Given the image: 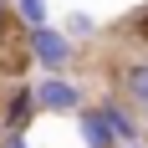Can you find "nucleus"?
Masks as SVG:
<instances>
[{"label":"nucleus","instance_id":"f8f14e48","mask_svg":"<svg viewBox=\"0 0 148 148\" xmlns=\"http://www.w3.org/2000/svg\"><path fill=\"white\" fill-rule=\"evenodd\" d=\"M5 15H10V0H0V21H5Z\"/></svg>","mask_w":148,"mask_h":148},{"label":"nucleus","instance_id":"1a4fd4ad","mask_svg":"<svg viewBox=\"0 0 148 148\" xmlns=\"http://www.w3.org/2000/svg\"><path fill=\"white\" fill-rule=\"evenodd\" d=\"M61 31H66L72 41H87V36H97V21H92L87 10H72V15H66V26H61Z\"/></svg>","mask_w":148,"mask_h":148},{"label":"nucleus","instance_id":"0eeeda50","mask_svg":"<svg viewBox=\"0 0 148 148\" xmlns=\"http://www.w3.org/2000/svg\"><path fill=\"white\" fill-rule=\"evenodd\" d=\"M77 138H82V148H118V138L107 133V123L97 118V107H82V112H77Z\"/></svg>","mask_w":148,"mask_h":148},{"label":"nucleus","instance_id":"9d476101","mask_svg":"<svg viewBox=\"0 0 148 148\" xmlns=\"http://www.w3.org/2000/svg\"><path fill=\"white\" fill-rule=\"evenodd\" d=\"M128 31L138 36V46H148V10H138L133 21H128Z\"/></svg>","mask_w":148,"mask_h":148},{"label":"nucleus","instance_id":"423d86ee","mask_svg":"<svg viewBox=\"0 0 148 148\" xmlns=\"http://www.w3.org/2000/svg\"><path fill=\"white\" fill-rule=\"evenodd\" d=\"M36 123V97H31V82H15L5 92V107H0V133H31Z\"/></svg>","mask_w":148,"mask_h":148},{"label":"nucleus","instance_id":"39448f33","mask_svg":"<svg viewBox=\"0 0 148 148\" xmlns=\"http://www.w3.org/2000/svg\"><path fill=\"white\" fill-rule=\"evenodd\" d=\"M118 97L138 112V123H148V61H123L118 66Z\"/></svg>","mask_w":148,"mask_h":148},{"label":"nucleus","instance_id":"6e6552de","mask_svg":"<svg viewBox=\"0 0 148 148\" xmlns=\"http://www.w3.org/2000/svg\"><path fill=\"white\" fill-rule=\"evenodd\" d=\"M10 10H15V21H21L26 31L51 26V21H46V0H10Z\"/></svg>","mask_w":148,"mask_h":148},{"label":"nucleus","instance_id":"f03ea898","mask_svg":"<svg viewBox=\"0 0 148 148\" xmlns=\"http://www.w3.org/2000/svg\"><path fill=\"white\" fill-rule=\"evenodd\" d=\"M26 51H31V61H36V66H46V77L72 72V61H77V41H72L61 26L31 31V36H26Z\"/></svg>","mask_w":148,"mask_h":148},{"label":"nucleus","instance_id":"ddd939ff","mask_svg":"<svg viewBox=\"0 0 148 148\" xmlns=\"http://www.w3.org/2000/svg\"><path fill=\"white\" fill-rule=\"evenodd\" d=\"M128 148H148V143H128Z\"/></svg>","mask_w":148,"mask_h":148},{"label":"nucleus","instance_id":"f257e3e1","mask_svg":"<svg viewBox=\"0 0 148 148\" xmlns=\"http://www.w3.org/2000/svg\"><path fill=\"white\" fill-rule=\"evenodd\" d=\"M31 97H36V112H66V118H77L82 107L92 102L87 87L77 82L72 72H56V77H41V82H31Z\"/></svg>","mask_w":148,"mask_h":148},{"label":"nucleus","instance_id":"7ed1b4c3","mask_svg":"<svg viewBox=\"0 0 148 148\" xmlns=\"http://www.w3.org/2000/svg\"><path fill=\"white\" fill-rule=\"evenodd\" d=\"M92 107H97V118L107 123V133L118 138V148H128V143H143V123H138V112H133L128 102H123L118 92H107V97H97Z\"/></svg>","mask_w":148,"mask_h":148},{"label":"nucleus","instance_id":"9b49d317","mask_svg":"<svg viewBox=\"0 0 148 148\" xmlns=\"http://www.w3.org/2000/svg\"><path fill=\"white\" fill-rule=\"evenodd\" d=\"M0 148H26V133H0Z\"/></svg>","mask_w":148,"mask_h":148},{"label":"nucleus","instance_id":"20e7f679","mask_svg":"<svg viewBox=\"0 0 148 148\" xmlns=\"http://www.w3.org/2000/svg\"><path fill=\"white\" fill-rule=\"evenodd\" d=\"M26 36L31 31L15 21V10L0 21V77H21L31 66V51H26Z\"/></svg>","mask_w":148,"mask_h":148}]
</instances>
